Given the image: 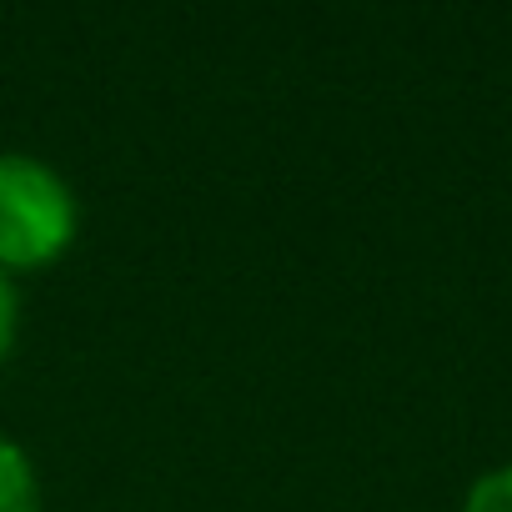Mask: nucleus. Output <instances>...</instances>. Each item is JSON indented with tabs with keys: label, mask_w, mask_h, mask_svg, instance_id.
I'll return each instance as SVG.
<instances>
[{
	"label": "nucleus",
	"mask_w": 512,
	"mask_h": 512,
	"mask_svg": "<svg viewBox=\"0 0 512 512\" xmlns=\"http://www.w3.org/2000/svg\"><path fill=\"white\" fill-rule=\"evenodd\" d=\"M81 231V201L71 181L26 151H0V267L36 272L71 251Z\"/></svg>",
	"instance_id": "nucleus-1"
},
{
	"label": "nucleus",
	"mask_w": 512,
	"mask_h": 512,
	"mask_svg": "<svg viewBox=\"0 0 512 512\" xmlns=\"http://www.w3.org/2000/svg\"><path fill=\"white\" fill-rule=\"evenodd\" d=\"M0 512H41V472L6 432H0Z\"/></svg>",
	"instance_id": "nucleus-2"
},
{
	"label": "nucleus",
	"mask_w": 512,
	"mask_h": 512,
	"mask_svg": "<svg viewBox=\"0 0 512 512\" xmlns=\"http://www.w3.org/2000/svg\"><path fill=\"white\" fill-rule=\"evenodd\" d=\"M462 512H512V462L487 467L482 477H472V487L462 497Z\"/></svg>",
	"instance_id": "nucleus-3"
},
{
	"label": "nucleus",
	"mask_w": 512,
	"mask_h": 512,
	"mask_svg": "<svg viewBox=\"0 0 512 512\" xmlns=\"http://www.w3.org/2000/svg\"><path fill=\"white\" fill-rule=\"evenodd\" d=\"M16 337H21V292H16L11 272L0 267V367H6Z\"/></svg>",
	"instance_id": "nucleus-4"
}]
</instances>
